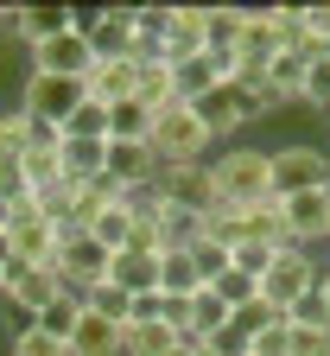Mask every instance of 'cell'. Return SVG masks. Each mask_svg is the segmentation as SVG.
Returning a JSON list of instances; mask_svg holds the SVG:
<instances>
[{
  "label": "cell",
  "instance_id": "15",
  "mask_svg": "<svg viewBox=\"0 0 330 356\" xmlns=\"http://www.w3.org/2000/svg\"><path fill=\"white\" fill-rule=\"evenodd\" d=\"M89 96H96L102 108H115V102H127L133 89H140V64L133 58H121V64H89Z\"/></svg>",
  "mask_w": 330,
  "mask_h": 356
},
{
  "label": "cell",
  "instance_id": "26",
  "mask_svg": "<svg viewBox=\"0 0 330 356\" xmlns=\"http://www.w3.org/2000/svg\"><path fill=\"white\" fill-rule=\"evenodd\" d=\"M147 134H153V108L140 96H127V102L108 108V140H147Z\"/></svg>",
  "mask_w": 330,
  "mask_h": 356
},
{
  "label": "cell",
  "instance_id": "20",
  "mask_svg": "<svg viewBox=\"0 0 330 356\" xmlns=\"http://www.w3.org/2000/svg\"><path fill=\"white\" fill-rule=\"evenodd\" d=\"M311 64L317 58H299V51H279L261 76H267V89H273V96L279 102H305V76H311Z\"/></svg>",
  "mask_w": 330,
  "mask_h": 356
},
{
  "label": "cell",
  "instance_id": "45",
  "mask_svg": "<svg viewBox=\"0 0 330 356\" xmlns=\"http://www.w3.org/2000/svg\"><path fill=\"white\" fill-rule=\"evenodd\" d=\"M7 267H13V248H7V236H0V286H7Z\"/></svg>",
  "mask_w": 330,
  "mask_h": 356
},
{
  "label": "cell",
  "instance_id": "30",
  "mask_svg": "<svg viewBox=\"0 0 330 356\" xmlns=\"http://www.w3.org/2000/svg\"><path fill=\"white\" fill-rule=\"evenodd\" d=\"M64 140H108V108L96 96H83V108L64 121Z\"/></svg>",
  "mask_w": 330,
  "mask_h": 356
},
{
  "label": "cell",
  "instance_id": "4",
  "mask_svg": "<svg viewBox=\"0 0 330 356\" xmlns=\"http://www.w3.org/2000/svg\"><path fill=\"white\" fill-rule=\"evenodd\" d=\"M83 96H89V83H76V76H32V70H26L19 108H26L32 121H51V127H64V121L83 108Z\"/></svg>",
  "mask_w": 330,
  "mask_h": 356
},
{
  "label": "cell",
  "instance_id": "36",
  "mask_svg": "<svg viewBox=\"0 0 330 356\" xmlns=\"http://www.w3.org/2000/svg\"><path fill=\"white\" fill-rule=\"evenodd\" d=\"M0 204H7V210H26V204H32V185H26L19 159H7V165H0Z\"/></svg>",
  "mask_w": 330,
  "mask_h": 356
},
{
  "label": "cell",
  "instance_id": "11",
  "mask_svg": "<svg viewBox=\"0 0 330 356\" xmlns=\"http://www.w3.org/2000/svg\"><path fill=\"white\" fill-rule=\"evenodd\" d=\"M7 248H13V261H26V267H51V261H58V222H44L32 204L13 210V222H7Z\"/></svg>",
  "mask_w": 330,
  "mask_h": 356
},
{
  "label": "cell",
  "instance_id": "24",
  "mask_svg": "<svg viewBox=\"0 0 330 356\" xmlns=\"http://www.w3.org/2000/svg\"><path fill=\"white\" fill-rule=\"evenodd\" d=\"M76 318H83V293H70V286H64V293H58L51 305H44V312H38V318H32V325H38L44 337H58V343H70V331H76Z\"/></svg>",
  "mask_w": 330,
  "mask_h": 356
},
{
  "label": "cell",
  "instance_id": "16",
  "mask_svg": "<svg viewBox=\"0 0 330 356\" xmlns=\"http://www.w3.org/2000/svg\"><path fill=\"white\" fill-rule=\"evenodd\" d=\"M108 280H115L121 293H153V286H159V254H153V248H121V254L108 261Z\"/></svg>",
  "mask_w": 330,
  "mask_h": 356
},
{
  "label": "cell",
  "instance_id": "12",
  "mask_svg": "<svg viewBox=\"0 0 330 356\" xmlns=\"http://www.w3.org/2000/svg\"><path fill=\"white\" fill-rule=\"evenodd\" d=\"M216 83H235V58H229V51H197V58L172 64V89H178V102H204Z\"/></svg>",
  "mask_w": 330,
  "mask_h": 356
},
{
  "label": "cell",
  "instance_id": "1",
  "mask_svg": "<svg viewBox=\"0 0 330 356\" xmlns=\"http://www.w3.org/2000/svg\"><path fill=\"white\" fill-rule=\"evenodd\" d=\"M210 178H216V204L222 210H254L273 197V172H267V147H222L210 159Z\"/></svg>",
  "mask_w": 330,
  "mask_h": 356
},
{
  "label": "cell",
  "instance_id": "6",
  "mask_svg": "<svg viewBox=\"0 0 330 356\" xmlns=\"http://www.w3.org/2000/svg\"><path fill=\"white\" fill-rule=\"evenodd\" d=\"M311 286H317V254H311V248H279L273 267H267V280H261V293H267L279 312L299 305Z\"/></svg>",
  "mask_w": 330,
  "mask_h": 356
},
{
  "label": "cell",
  "instance_id": "9",
  "mask_svg": "<svg viewBox=\"0 0 330 356\" xmlns=\"http://www.w3.org/2000/svg\"><path fill=\"white\" fill-rule=\"evenodd\" d=\"M279 222H286L292 248L330 242V185H317V191H292V197H279Z\"/></svg>",
  "mask_w": 330,
  "mask_h": 356
},
{
  "label": "cell",
  "instance_id": "25",
  "mask_svg": "<svg viewBox=\"0 0 330 356\" xmlns=\"http://www.w3.org/2000/svg\"><path fill=\"white\" fill-rule=\"evenodd\" d=\"M172 350H178L172 325H127L121 331V356H172Z\"/></svg>",
  "mask_w": 330,
  "mask_h": 356
},
{
  "label": "cell",
  "instance_id": "31",
  "mask_svg": "<svg viewBox=\"0 0 330 356\" xmlns=\"http://www.w3.org/2000/svg\"><path fill=\"white\" fill-rule=\"evenodd\" d=\"M26 140H32V115L13 102V108H0V165L7 159H19L26 153Z\"/></svg>",
  "mask_w": 330,
  "mask_h": 356
},
{
  "label": "cell",
  "instance_id": "28",
  "mask_svg": "<svg viewBox=\"0 0 330 356\" xmlns=\"http://www.w3.org/2000/svg\"><path fill=\"white\" fill-rule=\"evenodd\" d=\"M242 13L248 7H204V44H210V51H235V38H242Z\"/></svg>",
  "mask_w": 330,
  "mask_h": 356
},
{
  "label": "cell",
  "instance_id": "5",
  "mask_svg": "<svg viewBox=\"0 0 330 356\" xmlns=\"http://www.w3.org/2000/svg\"><path fill=\"white\" fill-rule=\"evenodd\" d=\"M279 51H286V32L273 26V7H248L242 13V38H235V76H261Z\"/></svg>",
  "mask_w": 330,
  "mask_h": 356
},
{
  "label": "cell",
  "instance_id": "14",
  "mask_svg": "<svg viewBox=\"0 0 330 356\" xmlns=\"http://www.w3.org/2000/svg\"><path fill=\"white\" fill-rule=\"evenodd\" d=\"M70 26H76L70 7H13V38H19V51H32V44L58 38V32H70Z\"/></svg>",
  "mask_w": 330,
  "mask_h": 356
},
{
  "label": "cell",
  "instance_id": "42",
  "mask_svg": "<svg viewBox=\"0 0 330 356\" xmlns=\"http://www.w3.org/2000/svg\"><path fill=\"white\" fill-rule=\"evenodd\" d=\"M286 325H330V318H324V305H317V286H311L299 305H286Z\"/></svg>",
  "mask_w": 330,
  "mask_h": 356
},
{
  "label": "cell",
  "instance_id": "22",
  "mask_svg": "<svg viewBox=\"0 0 330 356\" xmlns=\"http://www.w3.org/2000/svg\"><path fill=\"white\" fill-rule=\"evenodd\" d=\"M153 229H159V254H165V248H191V242L204 236V216H197V210H178V204H159Z\"/></svg>",
  "mask_w": 330,
  "mask_h": 356
},
{
  "label": "cell",
  "instance_id": "40",
  "mask_svg": "<svg viewBox=\"0 0 330 356\" xmlns=\"http://www.w3.org/2000/svg\"><path fill=\"white\" fill-rule=\"evenodd\" d=\"M305 108L330 115V64H324V58H317V64H311V76H305Z\"/></svg>",
  "mask_w": 330,
  "mask_h": 356
},
{
  "label": "cell",
  "instance_id": "3",
  "mask_svg": "<svg viewBox=\"0 0 330 356\" xmlns=\"http://www.w3.org/2000/svg\"><path fill=\"white\" fill-rule=\"evenodd\" d=\"M267 172H273V197L317 191V185H330V153L292 140V147H273V153H267Z\"/></svg>",
  "mask_w": 330,
  "mask_h": 356
},
{
  "label": "cell",
  "instance_id": "33",
  "mask_svg": "<svg viewBox=\"0 0 330 356\" xmlns=\"http://www.w3.org/2000/svg\"><path fill=\"white\" fill-rule=\"evenodd\" d=\"M273 242H235L229 248V267H235V274H248V280H267V267H273Z\"/></svg>",
  "mask_w": 330,
  "mask_h": 356
},
{
  "label": "cell",
  "instance_id": "27",
  "mask_svg": "<svg viewBox=\"0 0 330 356\" xmlns=\"http://www.w3.org/2000/svg\"><path fill=\"white\" fill-rule=\"evenodd\" d=\"M83 236H96V242H102L108 254H121V248L133 242V210H127V204H108V210H102L96 222H89Z\"/></svg>",
  "mask_w": 330,
  "mask_h": 356
},
{
  "label": "cell",
  "instance_id": "38",
  "mask_svg": "<svg viewBox=\"0 0 330 356\" xmlns=\"http://www.w3.org/2000/svg\"><path fill=\"white\" fill-rule=\"evenodd\" d=\"M127 325H165V293H133L127 299Z\"/></svg>",
  "mask_w": 330,
  "mask_h": 356
},
{
  "label": "cell",
  "instance_id": "29",
  "mask_svg": "<svg viewBox=\"0 0 330 356\" xmlns=\"http://www.w3.org/2000/svg\"><path fill=\"white\" fill-rule=\"evenodd\" d=\"M229 325H235V331H248V337H261V331H273V325H286V312H279L267 293H254L248 305H235V312H229Z\"/></svg>",
  "mask_w": 330,
  "mask_h": 356
},
{
  "label": "cell",
  "instance_id": "21",
  "mask_svg": "<svg viewBox=\"0 0 330 356\" xmlns=\"http://www.w3.org/2000/svg\"><path fill=\"white\" fill-rule=\"evenodd\" d=\"M108 172V140H64V178L70 185H96Z\"/></svg>",
  "mask_w": 330,
  "mask_h": 356
},
{
  "label": "cell",
  "instance_id": "41",
  "mask_svg": "<svg viewBox=\"0 0 330 356\" xmlns=\"http://www.w3.org/2000/svg\"><path fill=\"white\" fill-rule=\"evenodd\" d=\"M210 350H216V356H254V337L229 325V331H216V337H210Z\"/></svg>",
  "mask_w": 330,
  "mask_h": 356
},
{
  "label": "cell",
  "instance_id": "37",
  "mask_svg": "<svg viewBox=\"0 0 330 356\" xmlns=\"http://www.w3.org/2000/svg\"><path fill=\"white\" fill-rule=\"evenodd\" d=\"M210 293H216V299H222V305L235 312V305H248V299L261 293V280H248V274H235V267H229V274H222V280H216Z\"/></svg>",
  "mask_w": 330,
  "mask_h": 356
},
{
  "label": "cell",
  "instance_id": "13",
  "mask_svg": "<svg viewBox=\"0 0 330 356\" xmlns=\"http://www.w3.org/2000/svg\"><path fill=\"white\" fill-rule=\"evenodd\" d=\"M108 185L115 191H140V185H153L159 178V153H153V140H108Z\"/></svg>",
  "mask_w": 330,
  "mask_h": 356
},
{
  "label": "cell",
  "instance_id": "47",
  "mask_svg": "<svg viewBox=\"0 0 330 356\" xmlns=\"http://www.w3.org/2000/svg\"><path fill=\"white\" fill-rule=\"evenodd\" d=\"M191 356H216V350H210V343H191Z\"/></svg>",
  "mask_w": 330,
  "mask_h": 356
},
{
  "label": "cell",
  "instance_id": "39",
  "mask_svg": "<svg viewBox=\"0 0 330 356\" xmlns=\"http://www.w3.org/2000/svg\"><path fill=\"white\" fill-rule=\"evenodd\" d=\"M292 331V356H330V325H286Z\"/></svg>",
  "mask_w": 330,
  "mask_h": 356
},
{
  "label": "cell",
  "instance_id": "46",
  "mask_svg": "<svg viewBox=\"0 0 330 356\" xmlns=\"http://www.w3.org/2000/svg\"><path fill=\"white\" fill-rule=\"evenodd\" d=\"M7 222H13V210H7V204H0V236H7Z\"/></svg>",
  "mask_w": 330,
  "mask_h": 356
},
{
  "label": "cell",
  "instance_id": "10",
  "mask_svg": "<svg viewBox=\"0 0 330 356\" xmlns=\"http://www.w3.org/2000/svg\"><path fill=\"white\" fill-rule=\"evenodd\" d=\"M159 197L165 204H178V210H197V216H210L216 210V178H210V159L204 165H159Z\"/></svg>",
  "mask_w": 330,
  "mask_h": 356
},
{
  "label": "cell",
  "instance_id": "8",
  "mask_svg": "<svg viewBox=\"0 0 330 356\" xmlns=\"http://www.w3.org/2000/svg\"><path fill=\"white\" fill-rule=\"evenodd\" d=\"M108 261H115V254H108L96 236H83V229H76V236L58 242V261H51V267H58V280H64L70 293H89L96 280H108Z\"/></svg>",
  "mask_w": 330,
  "mask_h": 356
},
{
  "label": "cell",
  "instance_id": "35",
  "mask_svg": "<svg viewBox=\"0 0 330 356\" xmlns=\"http://www.w3.org/2000/svg\"><path fill=\"white\" fill-rule=\"evenodd\" d=\"M191 261H197L204 286H216V280L229 274V248H222V242H210V236H197V242H191Z\"/></svg>",
  "mask_w": 330,
  "mask_h": 356
},
{
  "label": "cell",
  "instance_id": "32",
  "mask_svg": "<svg viewBox=\"0 0 330 356\" xmlns=\"http://www.w3.org/2000/svg\"><path fill=\"white\" fill-rule=\"evenodd\" d=\"M127 299H133V293H121L115 280H96V286L83 293V305L96 312V318H108V325H127Z\"/></svg>",
  "mask_w": 330,
  "mask_h": 356
},
{
  "label": "cell",
  "instance_id": "2",
  "mask_svg": "<svg viewBox=\"0 0 330 356\" xmlns=\"http://www.w3.org/2000/svg\"><path fill=\"white\" fill-rule=\"evenodd\" d=\"M147 140H153L159 165H204V159H210V147H216V140H210V127L197 121V108H191V102H172V108H159Z\"/></svg>",
  "mask_w": 330,
  "mask_h": 356
},
{
  "label": "cell",
  "instance_id": "34",
  "mask_svg": "<svg viewBox=\"0 0 330 356\" xmlns=\"http://www.w3.org/2000/svg\"><path fill=\"white\" fill-rule=\"evenodd\" d=\"M7 356H70V343H58V337H44L38 325H26V331L7 337Z\"/></svg>",
  "mask_w": 330,
  "mask_h": 356
},
{
  "label": "cell",
  "instance_id": "18",
  "mask_svg": "<svg viewBox=\"0 0 330 356\" xmlns=\"http://www.w3.org/2000/svg\"><path fill=\"white\" fill-rule=\"evenodd\" d=\"M197 51H210V44H204V7H172L165 64H184V58H197Z\"/></svg>",
  "mask_w": 330,
  "mask_h": 356
},
{
  "label": "cell",
  "instance_id": "44",
  "mask_svg": "<svg viewBox=\"0 0 330 356\" xmlns=\"http://www.w3.org/2000/svg\"><path fill=\"white\" fill-rule=\"evenodd\" d=\"M317 305H324V318H330V267H317Z\"/></svg>",
  "mask_w": 330,
  "mask_h": 356
},
{
  "label": "cell",
  "instance_id": "19",
  "mask_svg": "<svg viewBox=\"0 0 330 356\" xmlns=\"http://www.w3.org/2000/svg\"><path fill=\"white\" fill-rule=\"evenodd\" d=\"M159 293H165V299H191V293H204V274H197L191 248H165V254H159Z\"/></svg>",
  "mask_w": 330,
  "mask_h": 356
},
{
  "label": "cell",
  "instance_id": "43",
  "mask_svg": "<svg viewBox=\"0 0 330 356\" xmlns=\"http://www.w3.org/2000/svg\"><path fill=\"white\" fill-rule=\"evenodd\" d=\"M254 356H292V331H286V325L261 331V337H254Z\"/></svg>",
  "mask_w": 330,
  "mask_h": 356
},
{
  "label": "cell",
  "instance_id": "23",
  "mask_svg": "<svg viewBox=\"0 0 330 356\" xmlns=\"http://www.w3.org/2000/svg\"><path fill=\"white\" fill-rule=\"evenodd\" d=\"M216 331H229V305L204 286V293H191V331H184V343H210Z\"/></svg>",
  "mask_w": 330,
  "mask_h": 356
},
{
  "label": "cell",
  "instance_id": "17",
  "mask_svg": "<svg viewBox=\"0 0 330 356\" xmlns=\"http://www.w3.org/2000/svg\"><path fill=\"white\" fill-rule=\"evenodd\" d=\"M121 331L127 325H108V318H96V312L83 305V318L70 331V356H121Z\"/></svg>",
  "mask_w": 330,
  "mask_h": 356
},
{
  "label": "cell",
  "instance_id": "7",
  "mask_svg": "<svg viewBox=\"0 0 330 356\" xmlns=\"http://www.w3.org/2000/svg\"><path fill=\"white\" fill-rule=\"evenodd\" d=\"M89 64H96V51H89V38H83L76 26L26 51V70H32V76H76V83H83V76H89Z\"/></svg>",
  "mask_w": 330,
  "mask_h": 356
}]
</instances>
